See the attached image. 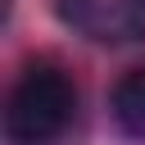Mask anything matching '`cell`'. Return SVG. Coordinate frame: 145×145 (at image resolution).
Returning a JSON list of instances; mask_svg holds the SVG:
<instances>
[{"instance_id": "1", "label": "cell", "mask_w": 145, "mask_h": 145, "mask_svg": "<svg viewBox=\"0 0 145 145\" xmlns=\"http://www.w3.org/2000/svg\"><path fill=\"white\" fill-rule=\"evenodd\" d=\"M72 118H77L72 77L50 59L27 63L5 100V136L14 145H50L72 127Z\"/></svg>"}, {"instance_id": "2", "label": "cell", "mask_w": 145, "mask_h": 145, "mask_svg": "<svg viewBox=\"0 0 145 145\" xmlns=\"http://www.w3.org/2000/svg\"><path fill=\"white\" fill-rule=\"evenodd\" d=\"M54 14L104 45H122V41H140L145 36V9L136 0H54Z\"/></svg>"}, {"instance_id": "3", "label": "cell", "mask_w": 145, "mask_h": 145, "mask_svg": "<svg viewBox=\"0 0 145 145\" xmlns=\"http://www.w3.org/2000/svg\"><path fill=\"white\" fill-rule=\"evenodd\" d=\"M109 113H113L122 136L145 145V63L118 77V86L109 91Z\"/></svg>"}, {"instance_id": "4", "label": "cell", "mask_w": 145, "mask_h": 145, "mask_svg": "<svg viewBox=\"0 0 145 145\" xmlns=\"http://www.w3.org/2000/svg\"><path fill=\"white\" fill-rule=\"evenodd\" d=\"M136 5H140V9H145V0H136Z\"/></svg>"}]
</instances>
